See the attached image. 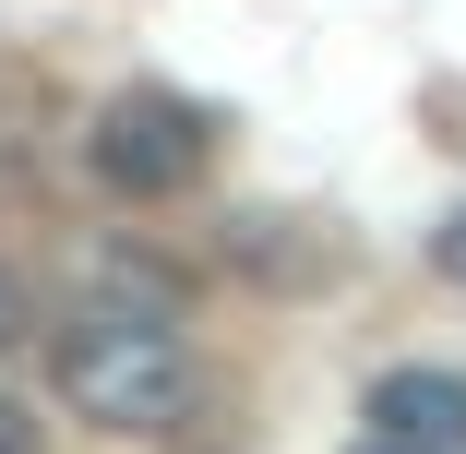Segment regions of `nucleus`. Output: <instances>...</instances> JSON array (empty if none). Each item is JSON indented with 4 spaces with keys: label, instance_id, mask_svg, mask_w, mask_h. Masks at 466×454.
<instances>
[{
    "label": "nucleus",
    "instance_id": "nucleus-2",
    "mask_svg": "<svg viewBox=\"0 0 466 454\" xmlns=\"http://www.w3.org/2000/svg\"><path fill=\"white\" fill-rule=\"evenodd\" d=\"M216 156V120L192 96H167V84H132V96L96 108V132H84V167L108 179L120 204H167V192H192Z\"/></svg>",
    "mask_w": 466,
    "mask_h": 454
},
{
    "label": "nucleus",
    "instance_id": "nucleus-5",
    "mask_svg": "<svg viewBox=\"0 0 466 454\" xmlns=\"http://www.w3.org/2000/svg\"><path fill=\"white\" fill-rule=\"evenodd\" d=\"M431 263H442V276H454V288H466V204H454V216H442V239H431Z\"/></svg>",
    "mask_w": 466,
    "mask_h": 454
},
{
    "label": "nucleus",
    "instance_id": "nucleus-4",
    "mask_svg": "<svg viewBox=\"0 0 466 454\" xmlns=\"http://www.w3.org/2000/svg\"><path fill=\"white\" fill-rule=\"evenodd\" d=\"M36 335V299H25V276H13V263H0V358H13Z\"/></svg>",
    "mask_w": 466,
    "mask_h": 454
},
{
    "label": "nucleus",
    "instance_id": "nucleus-1",
    "mask_svg": "<svg viewBox=\"0 0 466 454\" xmlns=\"http://www.w3.org/2000/svg\"><path fill=\"white\" fill-rule=\"evenodd\" d=\"M48 383L84 430H108V442H156L192 419V347H179L156 311H84L48 358Z\"/></svg>",
    "mask_w": 466,
    "mask_h": 454
},
{
    "label": "nucleus",
    "instance_id": "nucleus-7",
    "mask_svg": "<svg viewBox=\"0 0 466 454\" xmlns=\"http://www.w3.org/2000/svg\"><path fill=\"white\" fill-rule=\"evenodd\" d=\"M347 454H407V442H383V430H359V442H347Z\"/></svg>",
    "mask_w": 466,
    "mask_h": 454
},
{
    "label": "nucleus",
    "instance_id": "nucleus-3",
    "mask_svg": "<svg viewBox=\"0 0 466 454\" xmlns=\"http://www.w3.org/2000/svg\"><path fill=\"white\" fill-rule=\"evenodd\" d=\"M359 430H383L407 454H466V383L454 371H383L359 407Z\"/></svg>",
    "mask_w": 466,
    "mask_h": 454
},
{
    "label": "nucleus",
    "instance_id": "nucleus-6",
    "mask_svg": "<svg viewBox=\"0 0 466 454\" xmlns=\"http://www.w3.org/2000/svg\"><path fill=\"white\" fill-rule=\"evenodd\" d=\"M0 454H25V419H13V407H0Z\"/></svg>",
    "mask_w": 466,
    "mask_h": 454
}]
</instances>
